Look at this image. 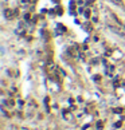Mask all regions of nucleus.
Returning a JSON list of instances; mask_svg holds the SVG:
<instances>
[{"label": "nucleus", "instance_id": "obj_1", "mask_svg": "<svg viewBox=\"0 0 125 130\" xmlns=\"http://www.w3.org/2000/svg\"><path fill=\"white\" fill-rule=\"evenodd\" d=\"M112 3H114V4H121V0H110Z\"/></svg>", "mask_w": 125, "mask_h": 130}, {"label": "nucleus", "instance_id": "obj_2", "mask_svg": "<svg viewBox=\"0 0 125 130\" xmlns=\"http://www.w3.org/2000/svg\"><path fill=\"white\" fill-rule=\"evenodd\" d=\"M85 16H86V18L90 16V11H86V12H85Z\"/></svg>", "mask_w": 125, "mask_h": 130}]
</instances>
